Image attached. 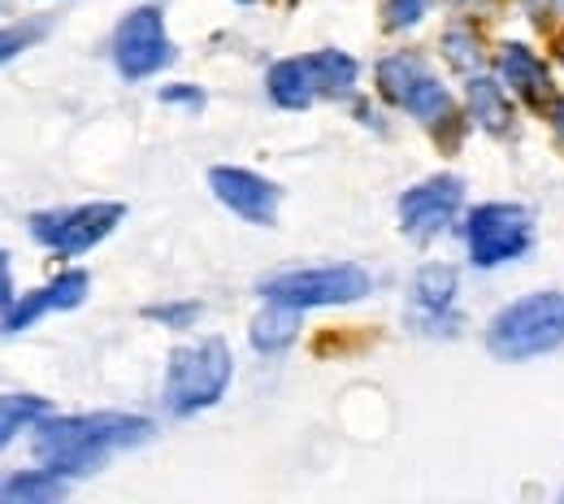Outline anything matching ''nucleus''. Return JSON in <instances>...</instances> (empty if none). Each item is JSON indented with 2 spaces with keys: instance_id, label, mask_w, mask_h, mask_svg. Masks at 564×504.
Listing matches in <instances>:
<instances>
[{
  "instance_id": "obj_1",
  "label": "nucleus",
  "mask_w": 564,
  "mask_h": 504,
  "mask_svg": "<svg viewBox=\"0 0 564 504\" xmlns=\"http://www.w3.org/2000/svg\"><path fill=\"white\" fill-rule=\"evenodd\" d=\"M152 435L148 418L127 414H83V418H53L35 435V457L62 474H91L118 448H135Z\"/></svg>"
},
{
  "instance_id": "obj_2",
  "label": "nucleus",
  "mask_w": 564,
  "mask_h": 504,
  "mask_svg": "<svg viewBox=\"0 0 564 504\" xmlns=\"http://www.w3.org/2000/svg\"><path fill=\"white\" fill-rule=\"evenodd\" d=\"M564 344V296L561 291H534L499 309L487 326V348L499 361L543 357Z\"/></svg>"
},
{
  "instance_id": "obj_3",
  "label": "nucleus",
  "mask_w": 564,
  "mask_h": 504,
  "mask_svg": "<svg viewBox=\"0 0 564 504\" xmlns=\"http://www.w3.org/2000/svg\"><path fill=\"white\" fill-rule=\"evenodd\" d=\"M230 348L221 340H196V344H183L174 348L170 357V378H165V405L170 414L187 418V414H200L217 405L230 387Z\"/></svg>"
},
{
  "instance_id": "obj_4",
  "label": "nucleus",
  "mask_w": 564,
  "mask_h": 504,
  "mask_svg": "<svg viewBox=\"0 0 564 504\" xmlns=\"http://www.w3.org/2000/svg\"><path fill=\"white\" fill-rule=\"evenodd\" d=\"M261 296L291 309H322V304H352L369 296V275L360 266H317V270H286L261 283Z\"/></svg>"
},
{
  "instance_id": "obj_5",
  "label": "nucleus",
  "mask_w": 564,
  "mask_h": 504,
  "mask_svg": "<svg viewBox=\"0 0 564 504\" xmlns=\"http://www.w3.org/2000/svg\"><path fill=\"white\" fill-rule=\"evenodd\" d=\"M534 239V222L521 205H478L465 222V248L469 261L491 270L512 257H521Z\"/></svg>"
},
{
  "instance_id": "obj_6",
  "label": "nucleus",
  "mask_w": 564,
  "mask_h": 504,
  "mask_svg": "<svg viewBox=\"0 0 564 504\" xmlns=\"http://www.w3.org/2000/svg\"><path fill=\"white\" fill-rule=\"evenodd\" d=\"M378 87H382V96H387L391 105H400L404 114H413L417 122H430V127L452 114L447 87L430 74V66H425L422 57H409V53L387 57V62L378 66Z\"/></svg>"
},
{
  "instance_id": "obj_7",
  "label": "nucleus",
  "mask_w": 564,
  "mask_h": 504,
  "mask_svg": "<svg viewBox=\"0 0 564 504\" xmlns=\"http://www.w3.org/2000/svg\"><path fill=\"white\" fill-rule=\"evenodd\" d=\"M127 217L122 205L100 201V205H78V210H62V214H35L31 217V235L66 257L87 253L91 244H100L118 222Z\"/></svg>"
},
{
  "instance_id": "obj_8",
  "label": "nucleus",
  "mask_w": 564,
  "mask_h": 504,
  "mask_svg": "<svg viewBox=\"0 0 564 504\" xmlns=\"http://www.w3.org/2000/svg\"><path fill=\"white\" fill-rule=\"evenodd\" d=\"M170 35H165V18L161 9L140 4L122 18L118 35H113V57H118V71L127 78H148L170 62Z\"/></svg>"
},
{
  "instance_id": "obj_9",
  "label": "nucleus",
  "mask_w": 564,
  "mask_h": 504,
  "mask_svg": "<svg viewBox=\"0 0 564 504\" xmlns=\"http://www.w3.org/2000/svg\"><path fill=\"white\" fill-rule=\"evenodd\" d=\"M460 196H465V183L456 174H434V179L417 183L413 192H404V201H400V226H404V235L430 239L443 226H452V217L460 210Z\"/></svg>"
},
{
  "instance_id": "obj_10",
  "label": "nucleus",
  "mask_w": 564,
  "mask_h": 504,
  "mask_svg": "<svg viewBox=\"0 0 564 504\" xmlns=\"http://www.w3.org/2000/svg\"><path fill=\"white\" fill-rule=\"evenodd\" d=\"M209 187L213 196L239 214L243 222H257V226H274L279 217V187L252 170H239V165H217L209 170Z\"/></svg>"
},
{
  "instance_id": "obj_11",
  "label": "nucleus",
  "mask_w": 564,
  "mask_h": 504,
  "mask_svg": "<svg viewBox=\"0 0 564 504\" xmlns=\"http://www.w3.org/2000/svg\"><path fill=\"white\" fill-rule=\"evenodd\" d=\"M499 74H503V83H508L530 109H543V105L552 100V78H547L543 62H539L525 44H508V49H503Z\"/></svg>"
},
{
  "instance_id": "obj_12",
  "label": "nucleus",
  "mask_w": 564,
  "mask_h": 504,
  "mask_svg": "<svg viewBox=\"0 0 564 504\" xmlns=\"http://www.w3.org/2000/svg\"><path fill=\"white\" fill-rule=\"evenodd\" d=\"M66 496V474L62 470H26V474H13L4 483V504H53Z\"/></svg>"
},
{
  "instance_id": "obj_13",
  "label": "nucleus",
  "mask_w": 564,
  "mask_h": 504,
  "mask_svg": "<svg viewBox=\"0 0 564 504\" xmlns=\"http://www.w3.org/2000/svg\"><path fill=\"white\" fill-rule=\"evenodd\" d=\"M295 331H300V309H291V304L265 300V313L252 318V344H257L261 353L286 348V344L295 340Z\"/></svg>"
},
{
  "instance_id": "obj_14",
  "label": "nucleus",
  "mask_w": 564,
  "mask_h": 504,
  "mask_svg": "<svg viewBox=\"0 0 564 504\" xmlns=\"http://www.w3.org/2000/svg\"><path fill=\"white\" fill-rule=\"evenodd\" d=\"M270 96L279 100L282 109H308L313 96H317V83H313L308 62H279L270 71Z\"/></svg>"
},
{
  "instance_id": "obj_15",
  "label": "nucleus",
  "mask_w": 564,
  "mask_h": 504,
  "mask_svg": "<svg viewBox=\"0 0 564 504\" xmlns=\"http://www.w3.org/2000/svg\"><path fill=\"white\" fill-rule=\"evenodd\" d=\"M308 62V71H313V83H317V92L322 96H348L356 87V66L348 53H335V49H322V53H313V57H304Z\"/></svg>"
},
{
  "instance_id": "obj_16",
  "label": "nucleus",
  "mask_w": 564,
  "mask_h": 504,
  "mask_svg": "<svg viewBox=\"0 0 564 504\" xmlns=\"http://www.w3.org/2000/svg\"><path fill=\"white\" fill-rule=\"evenodd\" d=\"M469 109L474 118L487 127V131H508L512 127V109H508V96L495 78H469Z\"/></svg>"
},
{
  "instance_id": "obj_17",
  "label": "nucleus",
  "mask_w": 564,
  "mask_h": 504,
  "mask_svg": "<svg viewBox=\"0 0 564 504\" xmlns=\"http://www.w3.org/2000/svg\"><path fill=\"white\" fill-rule=\"evenodd\" d=\"M4 418H0V439L4 443H13L22 427H31V422H44L48 418V405L40 400V396H4Z\"/></svg>"
},
{
  "instance_id": "obj_18",
  "label": "nucleus",
  "mask_w": 564,
  "mask_h": 504,
  "mask_svg": "<svg viewBox=\"0 0 564 504\" xmlns=\"http://www.w3.org/2000/svg\"><path fill=\"white\" fill-rule=\"evenodd\" d=\"M452 291H456V275L447 266H425L422 275H417V283H413L417 304L434 309V313H443L452 304Z\"/></svg>"
},
{
  "instance_id": "obj_19",
  "label": "nucleus",
  "mask_w": 564,
  "mask_h": 504,
  "mask_svg": "<svg viewBox=\"0 0 564 504\" xmlns=\"http://www.w3.org/2000/svg\"><path fill=\"white\" fill-rule=\"evenodd\" d=\"M44 291H48V304L53 309H74L87 296V275L83 270H66V275H57Z\"/></svg>"
},
{
  "instance_id": "obj_20",
  "label": "nucleus",
  "mask_w": 564,
  "mask_h": 504,
  "mask_svg": "<svg viewBox=\"0 0 564 504\" xmlns=\"http://www.w3.org/2000/svg\"><path fill=\"white\" fill-rule=\"evenodd\" d=\"M430 4L434 0H387V26L391 31H404V26L422 22L425 13H430Z\"/></svg>"
},
{
  "instance_id": "obj_21",
  "label": "nucleus",
  "mask_w": 564,
  "mask_h": 504,
  "mask_svg": "<svg viewBox=\"0 0 564 504\" xmlns=\"http://www.w3.org/2000/svg\"><path fill=\"white\" fill-rule=\"evenodd\" d=\"M148 318H161V322H170V326H183V322L200 318V304H152Z\"/></svg>"
},
{
  "instance_id": "obj_22",
  "label": "nucleus",
  "mask_w": 564,
  "mask_h": 504,
  "mask_svg": "<svg viewBox=\"0 0 564 504\" xmlns=\"http://www.w3.org/2000/svg\"><path fill=\"white\" fill-rule=\"evenodd\" d=\"M161 100H183V105H200V92H192V87H170V92H161Z\"/></svg>"
},
{
  "instance_id": "obj_23",
  "label": "nucleus",
  "mask_w": 564,
  "mask_h": 504,
  "mask_svg": "<svg viewBox=\"0 0 564 504\" xmlns=\"http://www.w3.org/2000/svg\"><path fill=\"white\" fill-rule=\"evenodd\" d=\"M556 131H561V140H564V96L556 100Z\"/></svg>"
}]
</instances>
